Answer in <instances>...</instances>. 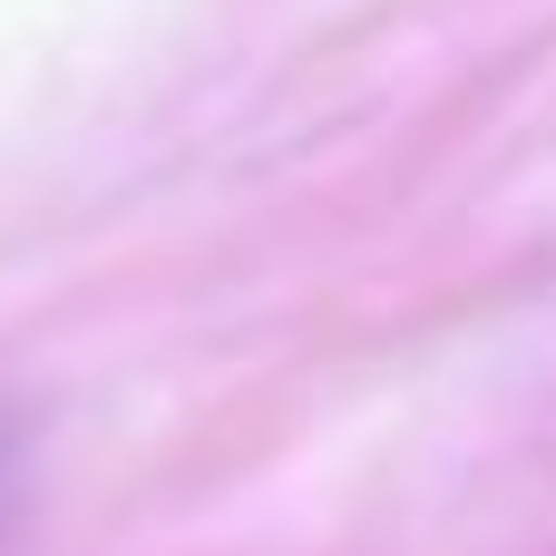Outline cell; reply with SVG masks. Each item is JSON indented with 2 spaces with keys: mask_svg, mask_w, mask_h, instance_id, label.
<instances>
[{
  "mask_svg": "<svg viewBox=\"0 0 556 556\" xmlns=\"http://www.w3.org/2000/svg\"><path fill=\"white\" fill-rule=\"evenodd\" d=\"M0 528H10V440H0Z\"/></svg>",
  "mask_w": 556,
  "mask_h": 556,
  "instance_id": "6da1fadb",
  "label": "cell"
}]
</instances>
